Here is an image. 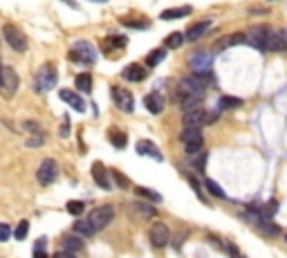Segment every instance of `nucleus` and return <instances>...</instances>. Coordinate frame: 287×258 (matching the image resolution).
Here are the masks:
<instances>
[{"label":"nucleus","instance_id":"f704fd0d","mask_svg":"<svg viewBox=\"0 0 287 258\" xmlns=\"http://www.w3.org/2000/svg\"><path fill=\"white\" fill-rule=\"evenodd\" d=\"M34 137H30V139L25 141L27 144V148H36V146H41V144H45V133L43 130H36V133H32Z\"/></svg>","mask_w":287,"mask_h":258},{"label":"nucleus","instance_id":"f8f14e48","mask_svg":"<svg viewBox=\"0 0 287 258\" xmlns=\"http://www.w3.org/2000/svg\"><path fill=\"white\" fill-rule=\"evenodd\" d=\"M287 47V34L283 30H270L267 32V50L270 52H281Z\"/></svg>","mask_w":287,"mask_h":258},{"label":"nucleus","instance_id":"2f4dec72","mask_svg":"<svg viewBox=\"0 0 287 258\" xmlns=\"http://www.w3.org/2000/svg\"><path fill=\"white\" fill-rule=\"evenodd\" d=\"M204 187H206V191L213 195V198H220V200H227V193L222 191V187L216 182V180H206L204 182Z\"/></svg>","mask_w":287,"mask_h":258},{"label":"nucleus","instance_id":"49530a36","mask_svg":"<svg viewBox=\"0 0 287 258\" xmlns=\"http://www.w3.org/2000/svg\"><path fill=\"white\" fill-rule=\"evenodd\" d=\"M59 135H61V137H68V135H70V119H68V117L63 119V126H61V133H59Z\"/></svg>","mask_w":287,"mask_h":258},{"label":"nucleus","instance_id":"412c9836","mask_svg":"<svg viewBox=\"0 0 287 258\" xmlns=\"http://www.w3.org/2000/svg\"><path fill=\"white\" fill-rule=\"evenodd\" d=\"M191 12H193V7H188V5H184V7H175V9H166V12H162V20H175V18H186V16H191Z\"/></svg>","mask_w":287,"mask_h":258},{"label":"nucleus","instance_id":"aec40b11","mask_svg":"<svg viewBox=\"0 0 287 258\" xmlns=\"http://www.w3.org/2000/svg\"><path fill=\"white\" fill-rule=\"evenodd\" d=\"M245 43H247V34H242V32H236V34H229L227 38H222V41H220V45H218V52H220V50H227V47L245 45Z\"/></svg>","mask_w":287,"mask_h":258},{"label":"nucleus","instance_id":"4be33fe9","mask_svg":"<svg viewBox=\"0 0 287 258\" xmlns=\"http://www.w3.org/2000/svg\"><path fill=\"white\" fill-rule=\"evenodd\" d=\"M74 234L83 236V238H90V236L97 234V227H94L88 218H85V220H79V223H74Z\"/></svg>","mask_w":287,"mask_h":258},{"label":"nucleus","instance_id":"a211bd4d","mask_svg":"<svg viewBox=\"0 0 287 258\" xmlns=\"http://www.w3.org/2000/svg\"><path fill=\"white\" fill-rule=\"evenodd\" d=\"M128 45V38L126 36H108L106 41H103V52L106 54H112L115 50H123V47Z\"/></svg>","mask_w":287,"mask_h":258},{"label":"nucleus","instance_id":"393cba45","mask_svg":"<svg viewBox=\"0 0 287 258\" xmlns=\"http://www.w3.org/2000/svg\"><path fill=\"white\" fill-rule=\"evenodd\" d=\"M110 144L115 148H119V151H121V148H126L128 146V135H126V133H121V130H117V128H112L110 130Z\"/></svg>","mask_w":287,"mask_h":258},{"label":"nucleus","instance_id":"f3484780","mask_svg":"<svg viewBox=\"0 0 287 258\" xmlns=\"http://www.w3.org/2000/svg\"><path fill=\"white\" fill-rule=\"evenodd\" d=\"M144 106L152 112V115H159V112L164 110V97L159 92H151L144 97Z\"/></svg>","mask_w":287,"mask_h":258},{"label":"nucleus","instance_id":"37998d69","mask_svg":"<svg viewBox=\"0 0 287 258\" xmlns=\"http://www.w3.org/2000/svg\"><path fill=\"white\" fill-rule=\"evenodd\" d=\"M195 169H198L200 173L206 169V151H200V157L195 159Z\"/></svg>","mask_w":287,"mask_h":258},{"label":"nucleus","instance_id":"c03bdc74","mask_svg":"<svg viewBox=\"0 0 287 258\" xmlns=\"http://www.w3.org/2000/svg\"><path fill=\"white\" fill-rule=\"evenodd\" d=\"M186 236H188V229H184L182 234H177V236H175V241H173V247H175V249H180V247L184 245V238H186Z\"/></svg>","mask_w":287,"mask_h":258},{"label":"nucleus","instance_id":"79ce46f5","mask_svg":"<svg viewBox=\"0 0 287 258\" xmlns=\"http://www.w3.org/2000/svg\"><path fill=\"white\" fill-rule=\"evenodd\" d=\"M184 148H186L188 155H200V151H202V141H195V144H184Z\"/></svg>","mask_w":287,"mask_h":258},{"label":"nucleus","instance_id":"e433bc0d","mask_svg":"<svg viewBox=\"0 0 287 258\" xmlns=\"http://www.w3.org/2000/svg\"><path fill=\"white\" fill-rule=\"evenodd\" d=\"M236 106H240V99H234V97H220L218 110H227V108H236Z\"/></svg>","mask_w":287,"mask_h":258},{"label":"nucleus","instance_id":"b1692460","mask_svg":"<svg viewBox=\"0 0 287 258\" xmlns=\"http://www.w3.org/2000/svg\"><path fill=\"white\" fill-rule=\"evenodd\" d=\"M83 249V241L79 238V234L76 236H68L63 241V252H68V254H76V252H81Z\"/></svg>","mask_w":287,"mask_h":258},{"label":"nucleus","instance_id":"5701e85b","mask_svg":"<svg viewBox=\"0 0 287 258\" xmlns=\"http://www.w3.org/2000/svg\"><path fill=\"white\" fill-rule=\"evenodd\" d=\"M166 59V50L164 47H155V50H151L148 52V56H146V65L148 68H157L162 61Z\"/></svg>","mask_w":287,"mask_h":258},{"label":"nucleus","instance_id":"7ed1b4c3","mask_svg":"<svg viewBox=\"0 0 287 258\" xmlns=\"http://www.w3.org/2000/svg\"><path fill=\"white\" fill-rule=\"evenodd\" d=\"M2 36H5V41L9 43V47H12L14 52H27V45H30V43H27V36L23 34V32L18 30L16 25H2Z\"/></svg>","mask_w":287,"mask_h":258},{"label":"nucleus","instance_id":"4468645a","mask_svg":"<svg viewBox=\"0 0 287 258\" xmlns=\"http://www.w3.org/2000/svg\"><path fill=\"white\" fill-rule=\"evenodd\" d=\"M137 153L139 155H146V157H152L155 162H162V153H159V148L152 144V141H148V139H139L137 141Z\"/></svg>","mask_w":287,"mask_h":258},{"label":"nucleus","instance_id":"f257e3e1","mask_svg":"<svg viewBox=\"0 0 287 258\" xmlns=\"http://www.w3.org/2000/svg\"><path fill=\"white\" fill-rule=\"evenodd\" d=\"M56 68H54V63H45L41 65V70L36 72L34 76V88L36 92H50V90L56 86Z\"/></svg>","mask_w":287,"mask_h":258},{"label":"nucleus","instance_id":"a878e982","mask_svg":"<svg viewBox=\"0 0 287 258\" xmlns=\"http://www.w3.org/2000/svg\"><path fill=\"white\" fill-rule=\"evenodd\" d=\"M74 83H76V90H79V92H85V94L92 92V76H90L88 72H83V74L76 76Z\"/></svg>","mask_w":287,"mask_h":258},{"label":"nucleus","instance_id":"473e14b6","mask_svg":"<svg viewBox=\"0 0 287 258\" xmlns=\"http://www.w3.org/2000/svg\"><path fill=\"white\" fill-rule=\"evenodd\" d=\"M27 234H30V223H27V220H20L18 227L14 229V238H16V241H25Z\"/></svg>","mask_w":287,"mask_h":258},{"label":"nucleus","instance_id":"58836bf2","mask_svg":"<svg viewBox=\"0 0 287 258\" xmlns=\"http://www.w3.org/2000/svg\"><path fill=\"white\" fill-rule=\"evenodd\" d=\"M14 236V229L9 227L7 223H0V242H5V241H9Z\"/></svg>","mask_w":287,"mask_h":258},{"label":"nucleus","instance_id":"6e6552de","mask_svg":"<svg viewBox=\"0 0 287 258\" xmlns=\"http://www.w3.org/2000/svg\"><path fill=\"white\" fill-rule=\"evenodd\" d=\"M112 101H115V106H117L119 110H123V112L135 110V99H133V94H130L126 88L115 86V88H112Z\"/></svg>","mask_w":287,"mask_h":258},{"label":"nucleus","instance_id":"de8ad7c7","mask_svg":"<svg viewBox=\"0 0 287 258\" xmlns=\"http://www.w3.org/2000/svg\"><path fill=\"white\" fill-rule=\"evenodd\" d=\"M23 128H25V130H32V133H36V130H41V126H38L36 121H25V123H23Z\"/></svg>","mask_w":287,"mask_h":258},{"label":"nucleus","instance_id":"c756f323","mask_svg":"<svg viewBox=\"0 0 287 258\" xmlns=\"http://www.w3.org/2000/svg\"><path fill=\"white\" fill-rule=\"evenodd\" d=\"M209 25H211V23H209V20H204V23H198V25H193V27H191V30H188L184 36H186L188 41H198L200 36H202L206 30H209Z\"/></svg>","mask_w":287,"mask_h":258},{"label":"nucleus","instance_id":"a19ab883","mask_svg":"<svg viewBox=\"0 0 287 258\" xmlns=\"http://www.w3.org/2000/svg\"><path fill=\"white\" fill-rule=\"evenodd\" d=\"M276 211H278V202H276V200H270V202L265 205V209H263V213H265L267 218H270V216H274Z\"/></svg>","mask_w":287,"mask_h":258},{"label":"nucleus","instance_id":"ddd939ff","mask_svg":"<svg viewBox=\"0 0 287 258\" xmlns=\"http://www.w3.org/2000/svg\"><path fill=\"white\" fill-rule=\"evenodd\" d=\"M184 126H195V128H202L206 123V112L202 108H195V110H186L184 119H182Z\"/></svg>","mask_w":287,"mask_h":258},{"label":"nucleus","instance_id":"c85d7f7f","mask_svg":"<svg viewBox=\"0 0 287 258\" xmlns=\"http://www.w3.org/2000/svg\"><path fill=\"white\" fill-rule=\"evenodd\" d=\"M184 41H186V36L182 34V32H170L164 43H166V50H177Z\"/></svg>","mask_w":287,"mask_h":258},{"label":"nucleus","instance_id":"cd10ccee","mask_svg":"<svg viewBox=\"0 0 287 258\" xmlns=\"http://www.w3.org/2000/svg\"><path fill=\"white\" fill-rule=\"evenodd\" d=\"M256 227L260 229V231H263L265 236H278V227H276L274 223H270V220H267V216H265V213H263V218H260V220H258V223H256Z\"/></svg>","mask_w":287,"mask_h":258},{"label":"nucleus","instance_id":"2eb2a0df","mask_svg":"<svg viewBox=\"0 0 287 258\" xmlns=\"http://www.w3.org/2000/svg\"><path fill=\"white\" fill-rule=\"evenodd\" d=\"M121 76L126 79V81H133V83H139L146 79V70H144V65L139 63H130L126 70L121 72Z\"/></svg>","mask_w":287,"mask_h":258},{"label":"nucleus","instance_id":"ea45409f","mask_svg":"<svg viewBox=\"0 0 287 258\" xmlns=\"http://www.w3.org/2000/svg\"><path fill=\"white\" fill-rule=\"evenodd\" d=\"M47 252V238H38L34 245V256H45Z\"/></svg>","mask_w":287,"mask_h":258},{"label":"nucleus","instance_id":"9d476101","mask_svg":"<svg viewBox=\"0 0 287 258\" xmlns=\"http://www.w3.org/2000/svg\"><path fill=\"white\" fill-rule=\"evenodd\" d=\"M267 32H270V27H265V25L252 27V32L247 36V45H253L256 50L265 52V50H267Z\"/></svg>","mask_w":287,"mask_h":258},{"label":"nucleus","instance_id":"4c0bfd02","mask_svg":"<svg viewBox=\"0 0 287 258\" xmlns=\"http://www.w3.org/2000/svg\"><path fill=\"white\" fill-rule=\"evenodd\" d=\"M135 206H137V211L144 213V216H157V209H155V206H148L146 202H135Z\"/></svg>","mask_w":287,"mask_h":258},{"label":"nucleus","instance_id":"c9c22d12","mask_svg":"<svg viewBox=\"0 0 287 258\" xmlns=\"http://www.w3.org/2000/svg\"><path fill=\"white\" fill-rule=\"evenodd\" d=\"M110 173H112V180L117 182V187H119V189H128V187H130V180H128L126 175H123V173H119L117 169H112Z\"/></svg>","mask_w":287,"mask_h":258},{"label":"nucleus","instance_id":"20e7f679","mask_svg":"<svg viewBox=\"0 0 287 258\" xmlns=\"http://www.w3.org/2000/svg\"><path fill=\"white\" fill-rule=\"evenodd\" d=\"M18 86H20L18 72L14 70V68H7V65H2V70H0V94L9 99V97H14V94H16Z\"/></svg>","mask_w":287,"mask_h":258},{"label":"nucleus","instance_id":"7c9ffc66","mask_svg":"<svg viewBox=\"0 0 287 258\" xmlns=\"http://www.w3.org/2000/svg\"><path fill=\"white\" fill-rule=\"evenodd\" d=\"M135 193L139 195V198H144V200H151V202H162V193H157V191H152V189H146V187H137L135 189Z\"/></svg>","mask_w":287,"mask_h":258},{"label":"nucleus","instance_id":"39448f33","mask_svg":"<svg viewBox=\"0 0 287 258\" xmlns=\"http://www.w3.org/2000/svg\"><path fill=\"white\" fill-rule=\"evenodd\" d=\"M56 177H59V164H56V159H52V157L43 159L38 171H36V180H38V184L47 187V184H52Z\"/></svg>","mask_w":287,"mask_h":258},{"label":"nucleus","instance_id":"6ab92c4d","mask_svg":"<svg viewBox=\"0 0 287 258\" xmlns=\"http://www.w3.org/2000/svg\"><path fill=\"white\" fill-rule=\"evenodd\" d=\"M180 139H182V144H195V141H204V139H202V128H195V126H184Z\"/></svg>","mask_w":287,"mask_h":258},{"label":"nucleus","instance_id":"09e8293b","mask_svg":"<svg viewBox=\"0 0 287 258\" xmlns=\"http://www.w3.org/2000/svg\"><path fill=\"white\" fill-rule=\"evenodd\" d=\"M0 70H2V59H0Z\"/></svg>","mask_w":287,"mask_h":258},{"label":"nucleus","instance_id":"0eeeda50","mask_svg":"<svg viewBox=\"0 0 287 258\" xmlns=\"http://www.w3.org/2000/svg\"><path fill=\"white\" fill-rule=\"evenodd\" d=\"M148 238H151V245L152 247H166L170 241V231L164 223H152L151 224V231H148Z\"/></svg>","mask_w":287,"mask_h":258},{"label":"nucleus","instance_id":"1a4fd4ad","mask_svg":"<svg viewBox=\"0 0 287 258\" xmlns=\"http://www.w3.org/2000/svg\"><path fill=\"white\" fill-rule=\"evenodd\" d=\"M92 180L97 182V187H101L103 191L115 189V184H112V173L103 164H101V162H94V164H92Z\"/></svg>","mask_w":287,"mask_h":258},{"label":"nucleus","instance_id":"a18cd8bd","mask_svg":"<svg viewBox=\"0 0 287 258\" xmlns=\"http://www.w3.org/2000/svg\"><path fill=\"white\" fill-rule=\"evenodd\" d=\"M188 184H191V189H193L195 193H198V195H202V187L198 184V180H195L193 175H188Z\"/></svg>","mask_w":287,"mask_h":258},{"label":"nucleus","instance_id":"9b49d317","mask_svg":"<svg viewBox=\"0 0 287 258\" xmlns=\"http://www.w3.org/2000/svg\"><path fill=\"white\" fill-rule=\"evenodd\" d=\"M211 54L209 52H193L188 56V63L195 72H211Z\"/></svg>","mask_w":287,"mask_h":258},{"label":"nucleus","instance_id":"dca6fc26","mask_svg":"<svg viewBox=\"0 0 287 258\" xmlns=\"http://www.w3.org/2000/svg\"><path fill=\"white\" fill-rule=\"evenodd\" d=\"M59 97H61V101H65V103H70L72 108H74L76 112H83L85 110V101L79 97L76 92H72V90H61L59 92Z\"/></svg>","mask_w":287,"mask_h":258},{"label":"nucleus","instance_id":"72a5a7b5","mask_svg":"<svg viewBox=\"0 0 287 258\" xmlns=\"http://www.w3.org/2000/svg\"><path fill=\"white\" fill-rule=\"evenodd\" d=\"M65 209H68V213H72V216H81V213L85 211V205H83L81 200H70Z\"/></svg>","mask_w":287,"mask_h":258},{"label":"nucleus","instance_id":"f03ea898","mask_svg":"<svg viewBox=\"0 0 287 258\" xmlns=\"http://www.w3.org/2000/svg\"><path fill=\"white\" fill-rule=\"evenodd\" d=\"M70 61L92 65L94 61H97V50H94V45L88 41H76L70 50Z\"/></svg>","mask_w":287,"mask_h":258},{"label":"nucleus","instance_id":"bb28decb","mask_svg":"<svg viewBox=\"0 0 287 258\" xmlns=\"http://www.w3.org/2000/svg\"><path fill=\"white\" fill-rule=\"evenodd\" d=\"M180 101H182V108H184V112H186V110H195V108L202 106L204 97H202V94H186V97H184V99H180Z\"/></svg>","mask_w":287,"mask_h":258},{"label":"nucleus","instance_id":"423d86ee","mask_svg":"<svg viewBox=\"0 0 287 258\" xmlns=\"http://www.w3.org/2000/svg\"><path fill=\"white\" fill-rule=\"evenodd\" d=\"M112 218H115V209H112L110 205L106 206H97V209H92V211L88 213V220L97 227V231H101V229H106L108 224L112 223Z\"/></svg>","mask_w":287,"mask_h":258}]
</instances>
